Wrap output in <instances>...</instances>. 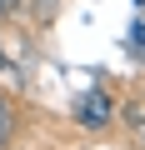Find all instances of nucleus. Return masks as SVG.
Returning <instances> with one entry per match:
<instances>
[{
  "mask_svg": "<svg viewBox=\"0 0 145 150\" xmlns=\"http://www.w3.org/2000/svg\"><path fill=\"white\" fill-rule=\"evenodd\" d=\"M110 120H115V95H110V90L95 85V90H85V95L75 100V125H80V130H105Z\"/></svg>",
  "mask_w": 145,
  "mask_h": 150,
  "instance_id": "obj_1",
  "label": "nucleus"
},
{
  "mask_svg": "<svg viewBox=\"0 0 145 150\" xmlns=\"http://www.w3.org/2000/svg\"><path fill=\"white\" fill-rule=\"evenodd\" d=\"M10 135H15V105H10L5 95H0V150L10 145Z\"/></svg>",
  "mask_w": 145,
  "mask_h": 150,
  "instance_id": "obj_2",
  "label": "nucleus"
},
{
  "mask_svg": "<svg viewBox=\"0 0 145 150\" xmlns=\"http://www.w3.org/2000/svg\"><path fill=\"white\" fill-rule=\"evenodd\" d=\"M20 5H25V0H0V20H5V15H15Z\"/></svg>",
  "mask_w": 145,
  "mask_h": 150,
  "instance_id": "obj_3",
  "label": "nucleus"
},
{
  "mask_svg": "<svg viewBox=\"0 0 145 150\" xmlns=\"http://www.w3.org/2000/svg\"><path fill=\"white\" fill-rule=\"evenodd\" d=\"M5 65H10V55H5V45H0V70H5Z\"/></svg>",
  "mask_w": 145,
  "mask_h": 150,
  "instance_id": "obj_4",
  "label": "nucleus"
}]
</instances>
